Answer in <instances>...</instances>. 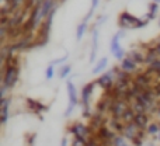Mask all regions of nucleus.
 Instances as JSON below:
<instances>
[{"label":"nucleus","mask_w":160,"mask_h":146,"mask_svg":"<svg viewBox=\"0 0 160 146\" xmlns=\"http://www.w3.org/2000/svg\"><path fill=\"white\" fill-rule=\"evenodd\" d=\"M8 118V100L3 98L2 101V122L6 124Z\"/></svg>","instance_id":"4"},{"label":"nucleus","mask_w":160,"mask_h":146,"mask_svg":"<svg viewBox=\"0 0 160 146\" xmlns=\"http://www.w3.org/2000/svg\"><path fill=\"white\" fill-rule=\"evenodd\" d=\"M72 132L76 135V138H83V139H86V136H87L88 131H87V128H86L84 125L78 124V125H76V127L72 129Z\"/></svg>","instance_id":"3"},{"label":"nucleus","mask_w":160,"mask_h":146,"mask_svg":"<svg viewBox=\"0 0 160 146\" xmlns=\"http://www.w3.org/2000/svg\"><path fill=\"white\" fill-rule=\"evenodd\" d=\"M52 76H53V66L51 65L47 69V79H52Z\"/></svg>","instance_id":"12"},{"label":"nucleus","mask_w":160,"mask_h":146,"mask_svg":"<svg viewBox=\"0 0 160 146\" xmlns=\"http://www.w3.org/2000/svg\"><path fill=\"white\" fill-rule=\"evenodd\" d=\"M69 70H70V66H65L63 69H62V72H61V77H65L68 73H69Z\"/></svg>","instance_id":"13"},{"label":"nucleus","mask_w":160,"mask_h":146,"mask_svg":"<svg viewBox=\"0 0 160 146\" xmlns=\"http://www.w3.org/2000/svg\"><path fill=\"white\" fill-rule=\"evenodd\" d=\"M91 2H93V4H91V10H90V14L93 13V10H94V8L97 7V3H98V0H91Z\"/></svg>","instance_id":"15"},{"label":"nucleus","mask_w":160,"mask_h":146,"mask_svg":"<svg viewBox=\"0 0 160 146\" xmlns=\"http://www.w3.org/2000/svg\"><path fill=\"white\" fill-rule=\"evenodd\" d=\"M105 65H107V58H102L101 61L98 62V65H97V66L94 68V70H93V72H94V73H98L100 70H102V69H104V68H105Z\"/></svg>","instance_id":"9"},{"label":"nucleus","mask_w":160,"mask_h":146,"mask_svg":"<svg viewBox=\"0 0 160 146\" xmlns=\"http://www.w3.org/2000/svg\"><path fill=\"white\" fill-rule=\"evenodd\" d=\"M72 146H88V145H87V142H86V139H83V138H76L75 141H73Z\"/></svg>","instance_id":"10"},{"label":"nucleus","mask_w":160,"mask_h":146,"mask_svg":"<svg viewBox=\"0 0 160 146\" xmlns=\"http://www.w3.org/2000/svg\"><path fill=\"white\" fill-rule=\"evenodd\" d=\"M118 38H119V34H118V35L114 37V39L111 41V51H112V53L117 56V58L121 59L122 56H124V51H122V49H121V47H119Z\"/></svg>","instance_id":"2"},{"label":"nucleus","mask_w":160,"mask_h":146,"mask_svg":"<svg viewBox=\"0 0 160 146\" xmlns=\"http://www.w3.org/2000/svg\"><path fill=\"white\" fill-rule=\"evenodd\" d=\"M97 39H98V33H94V38H93V52H91V58L90 61H94V56H96V49H97Z\"/></svg>","instance_id":"8"},{"label":"nucleus","mask_w":160,"mask_h":146,"mask_svg":"<svg viewBox=\"0 0 160 146\" xmlns=\"http://www.w3.org/2000/svg\"><path fill=\"white\" fill-rule=\"evenodd\" d=\"M122 69L127 70V72H132V70L135 69V63H133L131 59H125V61L122 62Z\"/></svg>","instance_id":"6"},{"label":"nucleus","mask_w":160,"mask_h":146,"mask_svg":"<svg viewBox=\"0 0 160 146\" xmlns=\"http://www.w3.org/2000/svg\"><path fill=\"white\" fill-rule=\"evenodd\" d=\"M133 121H135V124L138 125V127H141V128L146 127V124H148V119H146V117H145L143 114H139V115H136Z\"/></svg>","instance_id":"5"},{"label":"nucleus","mask_w":160,"mask_h":146,"mask_svg":"<svg viewBox=\"0 0 160 146\" xmlns=\"http://www.w3.org/2000/svg\"><path fill=\"white\" fill-rule=\"evenodd\" d=\"M159 132V128L156 127V125H152V127H149V133H156Z\"/></svg>","instance_id":"14"},{"label":"nucleus","mask_w":160,"mask_h":146,"mask_svg":"<svg viewBox=\"0 0 160 146\" xmlns=\"http://www.w3.org/2000/svg\"><path fill=\"white\" fill-rule=\"evenodd\" d=\"M84 28H86V21L83 23V24H80L78 27V34H76V37H78V39H80L83 37V34H84Z\"/></svg>","instance_id":"11"},{"label":"nucleus","mask_w":160,"mask_h":146,"mask_svg":"<svg viewBox=\"0 0 160 146\" xmlns=\"http://www.w3.org/2000/svg\"><path fill=\"white\" fill-rule=\"evenodd\" d=\"M121 146H129V145H127V143H124V145H121Z\"/></svg>","instance_id":"17"},{"label":"nucleus","mask_w":160,"mask_h":146,"mask_svg":"<svg viewBox=\"0 0 160 146\" xmlns=\"http://www.w3.org/2000/svg\"><path fill=\"white\" fill-rule=\"evenodd\" d=\"M62 146H66V139H63V141H62Z\"/></svg>","instance_id":"16"},{"label":"nucleus","mask_w":160,"mask_h":146,"mask_svg":"<svg viewBox=\"0 0 160 146\" xmlns=\"http://www.w3.org/2000/svg\"><path fill=\"white\" fill-rule=\"evenodd\" d=\"M17 74H18V72H17L16 68H10V69L7 70V73H6V76H4V86H3V87H4V88H10L11 86L16 83Z\"/></svg>","instance_id":"1"},{"label":"nucleus","mask_w":160,"mask_h":146,"mask_svg":"<svg viewBox=\"0 0 160 146\" xmlns=\"http://www.w3.org/2000/svg\"><path fill=\"white\" fill-rule=\"evenodd\" d=\"M98 83L102 86V87H108V86L111 84V76L110 74H104V76H101L98 79Z\"/></svg>","instance_id":"7"},{"label":"nucleus","mask_w":160,"mask_h":146,"mask_svg":"<svg viewBox=\"0 0 160 146\" xmlns=\"http://www.w3.org/2000/svg\"><path fill=\"white\" fill-rule=\"evenodd\" d=\"M156 2H159V3H160V0H156Z\"/></svg>","instance_id":"18"}]
</instances>
